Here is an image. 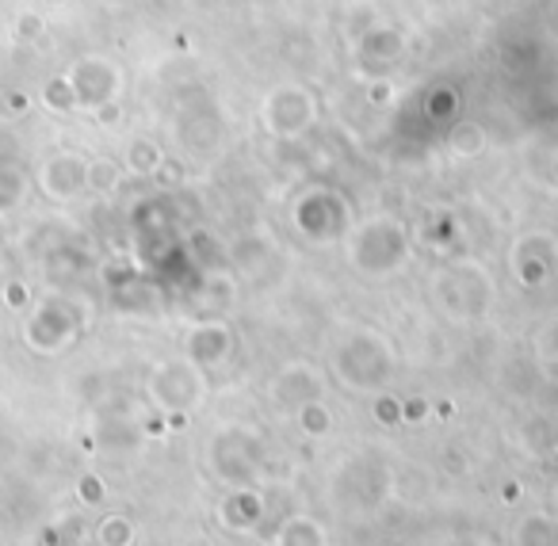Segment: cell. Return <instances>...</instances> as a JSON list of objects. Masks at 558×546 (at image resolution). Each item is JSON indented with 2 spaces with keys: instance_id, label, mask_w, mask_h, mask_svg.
Masks as SVG:
<instances>
[{
  "instance_id": "cell-1",
  "label": "cell",
  "mask_w": 558,
  "mask_h": 546,
  "mask_svg": "<svg viewBox=\"0 0 558 546\" xmlns=\"http://www.w3.org/2000/svg\"><path fill=\"white\" fill-rule=\"evenodd\" d=\"M100 543L104 546H131V523H126V520H108L100 527Z\"/></svg>"
}]
</instances>
